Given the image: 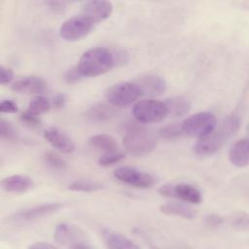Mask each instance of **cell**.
<instances>
[{"label":"cell","mask_w":249,"mask_h":249,"mask_svg":"<svg viewBox=\"0 0 249 249\" xmlns=\"http://www.w3.org/2000/svg\"><path fill=\"white\" fill-rule=\"evenodd\" d=\"M241 124L240 118L231 114L226 117L215 128L206 136L199 138L194 150L200 157H209L216 154L221 148L239 130Z\"/></svg>","instance_id":"obj_1"},{"label":"cell","mask_w":249,"mask_h":249,"mask_svg":"<svg viewBox=\"0 0 249 249\" xmlns=\"http://www.w3.org/2000/svg\"><path fill=\"white\" fill-rule=\"evenodd\" d=\"M123 145L129 154L140 157L154 151L157 138L137 121L128 122L124 124Z\"/></svg>","instance_id":"obj_2"},{"label":"cell","mask_w":249,"mask_h":249,"mask_svg":"<svg viewBox=\"0 0 249 249\" xmlns=\"http://www.w3.org/2000/svg\"><path fill=\"white\" fill-rule=\"evenodd\" d=\"M115 64L113 52L96 47L86 51L76 65L83 77H96L110 71Z\"/></svg>","instance_id":"obj_3"},{"label":"cell","mask_w":249,"mask_h":249,"mask_svg":"<svg viewBox=\"0 0 249 249\" xmlns=\"http://www.w3.org/2000/svg\"><path fill=\"white\" fill-rule=\"evenodd\" d=\"M132 114L140 124H156L163 121L168 116V111L164 101L147 98L134 104Z\"/></svg>","instance_id":"obj_4"},{"label":"cell","mask_w":249,"mask_h":249,"mask_svg":"<svg viewBox=\"0 0 249 249\" xmlns=\"http://www.w3.org/2000/svg\"><path fill=\"white\" fill-rule=\"evenodd\" d=\"M216 125L217 120L215 115L211 112L203 111L187 118L181 124V129L183 134L199 139L209 134Z\"/></svg>","instance_id":"obj_5"},{"label":"cell","mask_w":249,"mask_h":249,"mask_svg":"<svg viewBox=\"0 0 249 249\" xmlns=\"http://www.w3.org/2000/svg\"><path fill=\"white\" fill-rule=\"evenodd\" d=\"M53 239L59 245L68 248H92L86 233L81 229L68 223H59L55 226Z\"/></svg>","instance_id":"obj_6"},{"label":"cell","mask_w":249,"mask_h":249,"mask_svg":"<svg viewBox=\"0 0 249 249\" xmlns=\"http://www.w3.org/2000/svg\"><path fill=\"white\" fill-rule=\"evenodd\" d=\"M95 24L84 15H76L63 21L59 28L60 37L68 42H76L87 37Z\"/></svg>","instance_id":"obj_7"},{"label":"cell","mask_w":249,"mask_h":249,"mask_svg":"<svg viewBox=\"0 0 249 249\" xmlns=\"http://www.w3.org/2000/svg\"><path fill=\"white\" fill-rule=\"evenodd\" d=\"M62 207L63 204L61 202H48L33 205L14 213L8 218V222L17 225L32 223L59 211Z\"/></svg>","instance_id":"obj_8"},{"label":"cell","mask_w":249,"mask_h":249,"mask_svg":"<svg viewBox=\"0 0 249 249\" xmlns=\"http://www.w3.org/2000/svg\"><path fill=\"white\" fill-rule=\"evenodd\" d=\"M141 96L133 82H120L112 85L105 92L106 100L114 107H126Z\"/></svg>","instance_id":"obj_9"},{"label":"cell","mask_w":249,"mask_h":249,"mask_svg":"<svg viewBox=\"0 0 249 249\" xmlns=\"http://www.w3.org/2000/svg\"><path fill=\"white\" fill-rule=\"evenodd\" d=\"M114 176L120 182L138 189H149L155 184V178L133 166H120L114 170Z\"/></svg>","instance_id":"obj_10"},{"label":"cell","mask_w":249,"mask_h":249,"mask_svg":"<svg viewBox=\"0 0 249 249\" xmlns=\"http://www.w3.org/2000/svg\"><path fill=\"white\" fill-rule=\"evenodd\" d=\"M133 83L138 88L140 95L148 96L150 98L161 95L167 90L165 80L157 74L143 75L133 81Z\"/></svg>","instance_id":"obj_11"},{"label":"cell","mask_w":249,"mask_h":249,"mask_svg":"<svg viewBox=\"0 0 249 249\" xmlns=\"http://www.w3.org/2000/svg\"><path fill=\"white\" fill-rule=\"evenodd\" d=\"M81 8V14L89 18L94 24L107 19L113 12L112 3L102 0L87 1L83 3Z\"/></svg>","instance_id":"obj_12"},{"label":"cell","mask_w":249,"mask_h":249,"mask_svg":"<svg viewBox=\"0 0 249 249\" xmlns=\"http://www.w3.org/2000/svg\"><path fill=\"white\" fill-rule=\"evenodd\" d=\"M48 88L46 80L39 76H26L17 80L12 85V89L22 94H41Z\"/></svg>","instance_id":"obj_13"},{"label":"cell","mask_w":249,"mask_h":249,"mask_svg":"<svg viewBox=\"0 0 249 249\" xmlns=\"http://www.w3.org/2000/svg\"><path fill=\"white\" fill-rule=\"evenodd\" d=\"M44 138L55 150L63 154H71L75 150L74 141L67 134L56 127L51 126L46 128L44 131Z\"/></svg>","instance_id":"obj_14"},{"label":"cell","mask_w":249,"mask_h":249,"mask_svg":"<svg viewBox=\"0 0 249 249\" xmlns=\"http://www.w3.org/2000/svg\"><path fill=\"white\" fill-rule=\"evenodd\" d=\"M2 189L11 194H22L33 187V180L24 174H15L4 178L1 182Z\"/></svg>","instance_id":"obj_15"},{"label":"cell","mask_w":249,"mask_h":249,"mask_svg":"<svg viewBox=\"0 0 249 249\" xmlns=\"http://www.w3.org/2000/svg\"><path fill=\"white\" fill-rule=\"evenodd\" d=\"M101 236L106 247L110 249H138L139 246L130 238L109 229L101 230Z\"/></svg>","instance_id":"obj_16"},{"label":"cell","mask_w":249,"mask_h":249,"mask_svg":"<svg viewBox=\"0 0 249 249\" xmlns=\"http://www.w3.org/2000/svg\"><path fill=\"white\" fill-rule=\"evenodd\" d=\"M229 160L231 163L236 167L247 166L249 160V142L247 137L234 142L230 149Z\"/></svg>","instance_id":"obj_17"},{"label":"cell","mask_w":249,"mask_h":249,"mask_svg":"<svg viewBox=\"0 0 249 249\" xmlns=\"http://www.w3.org/2000/svg\"><path fill=\"white\" fill-rule=\"evenodd\" d=\"M172 197H176L191 204H199L202 201V195L200 191L196 187L187 183L173 184Z\"/></svg>","instance_id":"obj_18"},{"label":"cell","mask_w":249,"mask_h":249,"mask_svg":"<svg viewBox=\"0 0 249 249\" xmlns=\"http://www.w3.org/2000/svg\"><path fill=\"white\" fill-rule=\"evenodd\" d=\"M160 211L165 215L176 216L186 220H194L196 217V213L193 208L179 202H167L161 204L160 206Z\"/></svg>","instance_id":"obj_19"},{"label":"cell","mask_w":249,"mask_h":249,"mask_svg":"<svg viewBox=\"0 0 249 249\" xmlns=\"http://www.w3.org/2000/svg\"><path fill=\"white\" fill-rule=\"evenodd\" d=\"M168 115L173 118H180L188 114L191 109V102L184 96H172L164 101Z\"/></svg>","instance_id":"obj_20"},{"label":"cell","mask_w":249,"mask_h":249,"mask_svg":"<svg viewBox=\"0 0 249 249\" xmlns=\"http://www.w3.org/2000/svg\"><path fill=\"white\" fill-rule=\"evenodd\" d=\"M87 115L92 121L105 122L113 119L117 115V110L113 105L97 103L88 110Z\"/></svg>","instance_id":"obj_21"},{"label":"cell","mask_w":249,"mask_h":249,"mask_svg":"<svg viewBox=\"0 0 249 249\" xmlns=\"http://www.w3.org/2000/svg\"><path fill=\"white\" fill-rule=\"evenodd\" d=\"M89 143L94 149L102 151L104 153L118 151L117 140L110 134H106V133L94 134L89 139Z\"/></svg>","instance_id":"obj_22"},{"label":"cell","mask_w":249,"mask_h":249,"mask_svg":"<svg viewBox=\"0 0 249 249\" xmlns=\"http://www.w3.org/2000/svg\"><path fill=\"white\" fill-rule=\"evenodd\" d=\"M68 189L73 192L93 193L103 189V184L95 180H75L68 185Z\"/></svg>","instance_id":"obj_23"},{"label":"cell","mask_w":249,"mask_h":249,"mask_svg":"<svg viewBox=\"0 0 249 249\" xmlns=\"http://www.w3.org/2000/svg\"><path fill=\"white\" fill-rule=\"evenodd\" d=\"M52 107V102L43 95L35 96L28 104L27 112L31 115L39 117L45 113H47Z\"/></svg>","instance_id":"obj_24"},{"label":"cell","mask_w":249,"mask_h":249,"mask_svg":"<svg viewBox=\"0 0 249 249\" xmlns=\"http://www.w3.org/2000/svg\"><path fill=\"white\" fill-rule=\"evenodd\" d=\"M125 155L123 152L120 151H113V152H108L104 153L101 155L97 160L98 164L103 167H108L113 164H116L120 161H122L124 159Z\"/></svg>","instance_id":"obj_25"},{"label":"cell","mask_w":249,"mask_h":249,"mask_svg":"<svg viewBox=\"0 0 249 249\" xmlns=\"http://www.w3.org/2000/svg\"><path fill=\"white\" fill-rule=\"evenodd\" d=\"M44 160L47 165L55 170H64L67 166L65 160L60 156L52 151H48L44 154Z\"/></svg>","instance_id":"obj_26"},{"label":"cell","mask_w":249,"mask_h":249,"mask_svg":"<svg viewBox=\"0 0 249 249\" xmlns=\"http://www.w3.org/2000/svg\"><path fill=\"white\" fill-rule=\"evenodd\" d=\"M231 226L235 230L241 231H247L249 228L248 214L246 212H237L234 213L231 218Z\"/></svg>","instance_id":"obj_27"},{"label":"cell","mask_w":249,"mask_h":249,"mask_svg":"<svg viewBox=\"0 0 249 249\" xmlns=\"http://www.w3.org/2000/svg\"><path fill=\"white\" fill-rule=\"evenodd\" d=\"M17 130L14 125L4 118L0 120V137L3 140H15L17 138Z\"/></svg>","instance_id":"obj_28"},{"label":"cell","mask_w":249,"mask_h":249,"mask_svg":"<svg viewBox=\"0 0 249 249\" xmlns=\"http://www.w3.org/2000/svg\"><path fill=\"white\" fill-rule=\"evenodd\" d=\"M182 134L183 132L181 129V124L177 125V124H168L160 130V135L167 139H174V138L180 137Z\"/></svg>","instance_id":"obj_29"},{"label":"cell","mask_w":249,"mask_h":249,"mask_svg":"<svg viewBox=\"0 0 249 249\" xmlns=\"http://www.w3.org/2000/svg\"><path fill=\"white\" fill-rule=\"evenodd\" d=\"M224 217L220 214L211 213L205 216L204 223L205 225L210 229H217L220 228L224 224Z\"/></svg>","instance_id":"obj_30"},{"label":"cell","mask_w":249,"mask_h":249,"mask_svg":"<svg viewBox=\"0 0 249 249\" xmlns=\"http://www.w3.org/2000/svg\"><path fill=\"white\" fill-rule=\"evenodd\" d=\"M82 78H83V76L80 73L77 65L70 67L65 72V75H64V80L67 84H76V83L80 82Z\"/></svg>","instance_id":"obj_31"},{"label":"cell","mask_w":249,"mask_h":249,"mask_svg":"<svg viewBox=\"0 0 249 249\" xmlns=\"http://www.w3.org/2000/svg\"><path fill=\"white\" fill-rule=\"evenodd\" d=\"M14 80V71L8 66H0V84L2 86H7L11 84Z\"/></svg>","instance_id":"obj_32"},{"label":"cell","mask_w":249,"mask_h":249,"mask_svg":"<svg viewBox=\"0 0 249 249\" xmlns=\"http://www.w3.org/2000/svg\"><path fill=\"white\" fill-rule=\"evenodd\" d=\"M20 121L25 124L27 126L35 128L40 125V120L38 117L29 114L27 111H25L23 114L20 116Z\"/></svg>","instance_id":"obj_33"},{"label":"cell","mask_w":249,"mask_h":249,"mask_svg":"<svg viewBox=\"0 0 249 249\" xmlns=\"http://www.w3.org/2000/svg\"><path fill=\"white\" fill-rule=\"evenodd\" d=\"M0 111L2 113L14 114V113L18 112V106L11 99H3L0 103Z\"/></svg>","instance_id":"obj_34"},{"label":"cell","mask_w":249,"mask_h":249,"mask_svg":"<svg viewBox=\"0 0 249 249\" xmlns=\"http://www.w3.org/2000/svg\"><path fill=\"white\" fill-rule=\"evenodd\" d=\"M46 5L49 7V9L54 13V14H60L65 11L66 9V2H61V1H50L46 2Z\"/></svg>","instance_id":"obj_35"},{"label":"cell","mask_w":249,"mask_h":249,"mask_svg":"<svg viewBox=\"0 0 249 249\" xmlns=\"http://www.w3.org/2000/svg\"><path fill=\"white\" fill-rule=\"evenodd\" d=\"M65 102H66V97L63 93L59 92L57 93L53 99V102H52V105L54 107V108H57V109H60L62 108L64 105H65Z\"/></svg>","instance_id":"obj_36"},{"label":"cell","mask_w":249,"mask_h":249,"mask_svg":"<svg viewBox=\"0 0 249 249\" xmlns=\"http://www.w3.org/2000/svg\"><path fill=\"white\" fill-rule=\"evenodd\" d=\"M172 190H173V184H164L160 187L159 193L160 196L164 197H172Z\"/></svg>","instance_id":"obj_37"},{"label":"cell","mask_w":249,"mask_h":249,"mask_svg":"<svg viewBox=\"0 0 249 249\" xmlns=\"http://www.w3.org/2000/svg\"><path fill=\"white\" fill-rule=\"evenodd\" d=\"M28 248H32V249H55L56 246L54 244H51V243H48V242H44V241H41V242H34L32 244H30L28 246Z\"/></svg>","instance_id":"obj_38"}]
</instances>
